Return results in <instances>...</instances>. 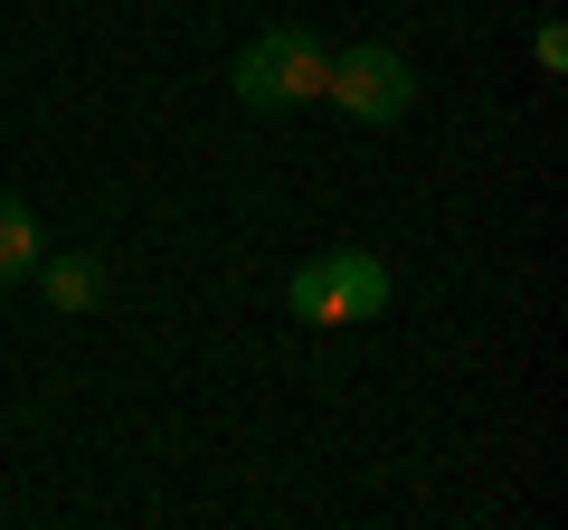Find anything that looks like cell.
Returning <instances> with one entry per match:
<instances>
[{"mask_svg":"<svg viewBox=\"0 0 568 530\" xmlns=\"http://www.w3.org/2000/svg\"><path fill=\"white\" fill-rule=\"evenodd\" d=\"M530 58H540L549 77H559V67H568V29H559V20H540V39H530Z\"/></svg>","mask_w":568,"mask_h":530,"instance_id":"cell-6","label":"cell"},{"mask_svg":"<svg viewBox=\"0 0 568 530\" xmlns=\"http://www.w3.org/2000/svg\"><path fill=\"white\" fill-rule=\"evenodd\" d=\"M388 265L369 256V246H332V256H304L294 275H284V313L313 332H342V323H379L388 313Z\"/></svg>","mask_w":568,"mask_h":530,"instance_id":"cell-2","label":"cell"},{"mask_svg":"<svg viewBox=\"0 0 568 530\" xmlns=\"http://www.w3.org/2000/svg\"><path fill=\"white\" fill-rule=\"evenodd\" d=\"M323 77H332V48L313 39L304 20H284V29H256V39L237 48L227 95H237L246 114H294V104H323Z\"/></svg>","mask_w":568,"mask_h":530,"instance_id":"cell-1","label":"cell"},{"mask_svg":"<svg viewBox=\"0 0 568 530\" xmlns=\"http://www.w3.org/2000/svg\"><path fill=\"white\" fill-rule=\"evenodd\" d=\"M323 104H342L351 123H398L417 104V67L398 48L361 39V48H332V77H323Z\"/></svg>","mask_w":568,"mask_h":530,"instance_id":"cell-3","label":"cell"},{"mask_svg":"<svg viewBox=\"0 0 568 530\" xmlns=\"http://www.w3.org/2000/svg\"><path fill=\"white\" fill-rule=\"evenodd\" d=\"M39 285L58 313H95L104 304V265L95 256H39Z\"/></svg>","mask_w":568,"mask_h":530,"instance_id":"cell-5","label":"cell"},{"mask_svg":"<svg viewBox=\"0 0 568 530\" xmlns=\"http://www.w3.org/2000/svg\"><path fill=\"white\" fill-rule=\"evenodd\" d=\"M39 256H48V227H39V208H29L20 190H0V285L39 275Z\"/></svg>","mask_w":568,"mask_h":530,"instance_id":"cell-4","label":"cell"}]
</instances>
